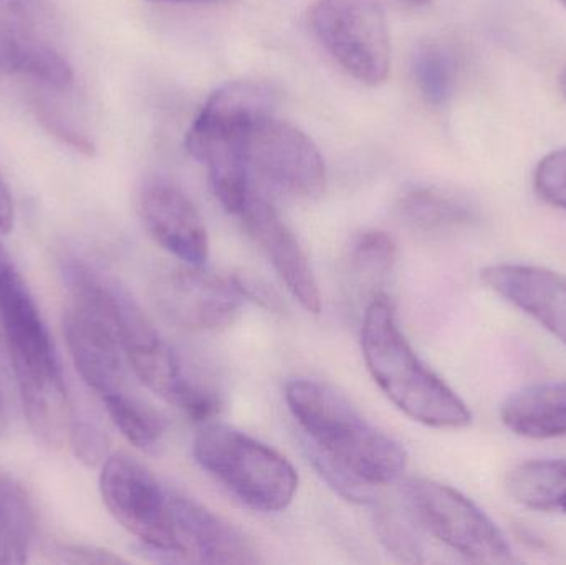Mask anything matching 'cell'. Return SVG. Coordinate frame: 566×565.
Segmentation results:
<instances>
[{
  "mask_svg": "<svg viewBox=\"0 0 566 565\" xmlns=\"http://www.w3.org/2000/svg\"><path fill=\"white\" fill-rule=\"evenodd\" d=\"M0 327L30 428L43 443L59 447L69 437L75 410L70 405L52 335L25 279L2 242Z\"/></svg>",
  "mask_w": 566,
  "mask_h": 565,
  "instance_id": "1",
  "label": "cell"
},
{
  "mask_svg": "<svg viewBox=\"0 0 566 565\" xmlns=\"http://www.w3.org/2000/svg\"><path fill=\"white\" fill-rule=\"evenodd\" d=\"M285 400L308 444L371 486L401 480L408 453L395 438L366 420L335 388L296 378L285 385Z\"/></svg>",
  "mask_w": 566,
  "mask_h": 565,
  "instance_id": "2",
  "label": "cell"
},
{
  "mask_svg": "<svg viewBox=\"0 0 566 565\" xmlns=\"http://www.w3.org/2000/svg\"><path fill=\"white\" fill-rule=\"evenodd\" d=\"M361 352L379 390L406 417L426 427L448 430L471 425L472 415L464 401L408 344L385 295L373 299L366 307Z\"/></svg>",
  "mask_w": 566,
  "mask_h": 565,
  "instance_id": "3",
  "label": "cell"
},
{
  "mask_svg": "<svg viewBox=\"0 0 566 565\" xmlns=\"http://www.w3.org/2000/svg\"><path fill=\"white\" fill-rule=\"evenodd\" d=\"M274 96L252 82L219 86L186 135L189 155L205 163L222 208L239 215L252 195L249 138L259 119L274 113Z\"/></svg>",
  "mask_w": 566,
  "mask_h": 565,
  "instance_id": "4",
  "label": "cell"
},
{
  "mask_svg": "<svg viewBox=\"0 0 566 565\" xmlns=\"http://www.w3.org/2000/svg\"><path fill=\"white\" fill-rule=\"evenodd\" d=\"M192 454L202 470L259 513L285 511L298 490V474L283 454L229 425L202 423Z\"/></svg>",
  "mask_w": 566,
  "mask_h": 565,
  "instance_id": "5",
  "label": "cell"
},
{
  "mask_svg": "<svg viewBox=\"0 0 566 565\" xmlns=\"http://www.w3.org/2000/svg\"><path fill=\"white\" fill-rule=\"evenodd\" d=\"M308 23L319 45L348 75L368 86L386 82L391 43L378 0H316Z\"/></svg>",
  "mask_w": 566,
  "mask_h": 565,
  "instance_id": "6",
  "label": "cell"
},
{
  "mask_svg": "<svg viewBox=\"0 0 566 565\" xmlns=\"http://www.w3.org/2000/svg\"><path fill=\"white\" fill-rule=\"evenodd\" d=\"M99 493L113 517L161 561L185 563L176 547L171 490L126 453L106 457L99 473Z\"/></svg>",
  "mask_w": 566,
  "mask_h": 565,
  "instance_id": "7",
  "label": "cell"
},
{
  "mask_svg": "<svg viewBox=\"0 0 566 565\" xmlns=\"http://www.w3.org/2000/svg\"><path fill=\"white\" fill-rule=\"evenodd\" d=\"M412 520L472 563L512 564L514 554L497 524L448 484L411 480L402 488Z\"/></svg>",
  "mask_w": 566,
  "mask_h": 565,
  "instance_id": "8",
  "label": "cell"
},
{
  "mask_svg": "<svg viewBox=\"0 0 566 565\" xmlns=\"http://www.w3.org/2000/svg\"><path fill=\"white\" fill-rule=\"evenodd\" d=\"M151 295L168 321L189 331L231 327L244 302L232 278L189 264L159 272L153 281Z\"/></svg>",
  "mask_w": 566,
  "mask_h": 565,
  "instance_id": "9",
  "label": "cell"
},
{
  "mask_svg": "<svg viewBox=\"0 0 566 565\" xmlns=\"http://www.w3.org/2000/svg\"><path fill=\"white\" fill-rule=\"evenodd\" d=\"M249 163L252 171L296 198H316L325 189L322 153L302 129L275 118L274 113L259 119L252 129Z\"/></svg>",
  "mask_w": 566,
  "mask_h": 565,
  "instance_id": "10",
  "label": "cell"
},
{
  "mask_svg": "<svg viewBox=\"0 0 566 565\" xmlns=\"http://www.w3.org/2000/svg\"><path fill=\"white\" fill-rule=\"evenodd\" d=\"M70 357L86 387L105 401L133 391L128 360L112 324L83 302H73L63 318Z\"/></svg>",
  "mask_w": 566,
  "mask_h": 565,
  "instance_id": "11",
  "label": "cell"
},
{
  "mask_svg": "<svg viewBox=\"0 0 566 565\" xmlns=\"http://www.w3.org/2000/svg\"><path fill=\"white\" fill-rule=\"evenodd\" d=\"M138 211L146 231L165 251L182 264H206L211 244L205 219L178 186L149 182L139 195Z\"/></svg>",
  "mask_w": 566,
  "mask_h": 565,
  "instance_id": "12",
  "label": "cell"
},
{
  "mask_svg": "<svg viewBox=\"0 0 566 565\" xmlns=\"http://www.w3.org/2000/svg\"><path fill=\"white\" fill-rule=\"evenodd\" d=\"M239 216L245 231L261 245L290 294L310 314L322 308L318 282L305 251L274 206L252 192Z\"/></svg>",
  "mask_w": 566,
  "mask_h": 565,
  "instance_id": "13",
  "label": "cell"
},
{
  "mask_svg": "<svg viewBox=\"0 0 566 565\" xmlns=\"http://www.w3.org/2000/svg\"><path fill=\"white\" fill-rule=\"evenodd\" d=\"M176 547L185 563L255 564L251 541L228 521L171 490Z\"/></svg>",
  "mask_w": 566,
  "mask_h": 565,
  "instance_id": "14",
  "label": "cell"
},
{
  "mask_svg": "<svg viewBox=\"0 0 566 565\" xmlns=\"http://www.w3.org/2000/svg\"><path fill=\"white\" fill-rule=\"evenodd\" d=\"M481 278L566 345V275L537 265L497 264L485 268Z\"/></svg>",
  "mask_w": 566,
  "mask_h": 565,
  "instance_id": "15",
  "label": "cell"
},
{
  "mask_svg": "<svg viewBox=\"0 0 566 565\" xmlns=\"http://www.w3.org/2000/svg\"><path fill=\"white\" fill-rule=\"evenodd\" d=\"M501 420L518 437H565L566 381L531 385L515 391L501 405Z\"/></svg>",
  "mask_w": 566,
  "mask_h": 565,
  "instance_id": "16",
  "label": "cell"
},
{
  "mask_svg": "<svg viewBox=\"0 0 566 565\" xmlns=\"http://www.w3.org/2000/svg\"><path fill=\"white\" fill-rule=\"evenodd\" d=\"M2 65L46 92L66 95L75 85V72L69 60L59 50L36 40L7 36Z\"/></svg>",
  "mask_w": 566,
  "mask_h": 565,
  "instance_id": "17",
  "label": "cell"
},
{
  "mask_svg": "<svg viewBox=\"0 0 566 565\" xmlns=\"http://www.w3.org/2000/svg\"><path fill=\"white\" fill-rule=\"evenodd\" d=\"M505 491L528 510L566 514V458L525 461L509 471Z\"/></svg>",
  "mask_w": 566,
  "mask_h": 565,
  "instance_id": "18",
  "label": "cell"
},
{
  "mask_svg": "<svg viewBox=\"0 0 566 565\" xmlns=\"http://www.w3.org/2000/svg\"><path fill=\"white\" fill-rule=\"evenodd\" d=\"M35 527V510L25 488L15 478L0 473V565L29 561Z\"/></svg>",
  "mask_w": 566,
  "mask_h": 565,
  "instance_id": "19",
  "label": "cell"
},
{
  "mask_svg": "<svg viewBox=\"0 0 566 565\" xmlns=\"http://www.w3.org/2000/svg\"><path fill=\"white\" fill-rule=\"evenodd\" d=\"M119 433L143 453H158L165 438L161 417L135 391L102 401Z\"/></svg>",
  "mask_w": 566,
  "mask_h": 565,
  "instance_id": "20",
  "label": "cell"
},
{
  "mask_svg": "<svg viewBox=\"0 0 566 565\" xmlns=\"http://www.w3.org/2000/svg\"><path fill=\"white\" fill-rule=\"evenodd\" d=\"M399 212L406 222L422 231L459 228L474 219V212L465 202L429 188L406 192L399 201Z\"/></svg>",
  "mask_w": 566,
  "mask_h": 565,
  "instance_id": "21",
  "label": "cell"
},
{
  "mask_svg": "<svg viewBox=\"0 0 566 565\" xmlns=\"http://www.w3.org/2000/svg\"><path fill=\"white\" fill-rule=\"evenodd\" d=\"M455 59L444 45L422 43L412 55V79L426 102L442 105L448 102L455 82Z\"/></svg>",
  "mask_w": 566,
  "mask_h": 565,
  "instance_id": "22",
  "label": "cell"
},
{
  "mask_svg": "<svg viewBox=\"0 0 566 565\" xmlns=\"http://www.w3.org/2000/svg\"><path fill=\"white\" fill-rule=\"evenodd\" d=\"M396 242L382 231H365L353 241L349 262L356 274L366 279L385 278L396 264Z\"/></svg>",
  "mask_w": 566,
  "mask_h": 565,
  "instance_id": "23",
  "label": "cell"
},
{
  "mask_svg": "<svg viewBox=\"0 0 566 565\" xmlns=\"http://www.w3.org/2000/svg\"><path fill=\"white\" fill-rule=\"evenodd\" d=\"M70 440L73 451L82 463L96 467L106 460L109 448V437L103 427L98 415L93 411H73L72 427H70Z\"/></svg>",
  "mask_w": 566,
  "mask_h": 565,
  "instance_id": "24",
  "label": "cell"
},
{
  "mask_svg": "<svg viewBox=\"0 0 566 565\" xmlns=\"http://www.w3.org/2000/svg\"><path fill=\"white\" fill-rule=\"evenodd\" d=\"M375 530L392 556L402 563H421L422 551L418 540L395 511L379 510L375 516Z\"/></svg>",
  "mask_w": 566,
  "mask_h": 565,
  "instance_id": "25",
  "label": "cell"
},
{
  "mask_svg": "<svg viewBox=\"0 0 566 565\" xmlns=\"http://www.w3.org/2000/svg\"><path fill=\"white\" fill-rule=\"evenodd\" d=\"M33 108H35L36 118H39V122L42 123L46 132L52 133L60 142L72 146L76 151L83 153L86 156H93L95 145H93L90 136L85 135L82 129L76 128L72 119L63 116V113L53 103H50L49 100L36 98L35 103H33Z\"/></svg>",
  "mask_w": 566,
  "mask_h": 565,
  "instance_id": "26",
  "label": "cell"
},
{
  "mask_svg": "<svg viewBox=\"0 0 566 565\" xmlns=\"http://www.w3.org/2000/svg\"><path fill=\"white\" fill-rule=\"evenodd\" d=\"M534 186L544 201L566 211V149L551 153L538 163Z\"/></svg>",
  "mask_w": 566,
  "mask_h": 565,
  "instance_id": "27",
  "label": "cell"
},
{
  "mask_svg": "<svg viewBox=\"0 0 566 565\" xmlns=\"http://www.w3.org/2000/svg\"><path fill=\"white\" fill-rule=\"evenodd\" d=\"M50 559L59 564H125L126 559L99 547L56 543L46 550Z\"/></svg>",
  "mask_w": 566,
  "mask_h": 565,
  "instance_id": "28",
  "label": "cell"
},
{
  "mask_svg": "<svg viewBox=\"0 0 566 565\" xmlns=\"http://www.w3.org/2000/svg\"><path fill=\"white\" fill-rule=\"evenodd\" d=\"M231 278L235 287H238V291L241 292L242 297H244V301L249 299V301L259 302V304L268 308V311H282L281 299H279V295L275 294L268 284H264V282L248 274H234L231 275Z\"/></svg>",
  "mask_w": 566,
  "mask_h": 565,
  "instance_id": "29",
  "label": "cell"
},
{
  "mask_svg": "<svg viewBox=\"0 0 566 565\" xmlns=\"http://www.w3.org/2000/svg\"><path fill=\"white\" fill-rule=\"evenodd\" d=\"M15 222V206H13L12 192L9 185L0 175V232L9 234Z\"/></svg>",
  "mask_w": 566,
  "mask_h": 565,
  "instance_id": "30",
  "label": "cell"
},
{
  "mask_svg": "<svg viewBox=\"0 0 566 565\" xmlns=\"http://www.w3.org/2000/svg\"><path fill=\"white\" fill-rule=\"evenodd\" d=\"M149 2H168V3H214L221 0H149Z\"/></svg>",
  "mask_w": 566,
  "mask_h": 565,
  "instance_id": "31",
  "label": "cell"
},
{
  "mask_svg": "<svg viewBox=\"0 0 566 565\" xmlns=\"http://www.w3.org/2000/svg\"><path fill=\"white\" fill-rule=\"evenodd\" d=\"M7 428V411L6 405H3L2 395H0V435L6 431Z\"/></svg>",
  "mask_w": 566,
  "mask_h": 565,
  "instance_id": "32",
  "label": "cell"
},
{
  "mask_svg": "<svg viewBox=\"0 0 566 565\" xmlns=\"http://www.w3.org/2000/svg\"><path fill=\"white\" fill-rule=\"evenodd\" d=\"M398 2L402 3V6L415 7V9H418V7L429 6L432 0H398Z\"/></svg>",
  "mask_w": 566,
  "mask_h": 565,
  "instance_id": "33",
  "label": "cell"
},
{
  "mask_svg": "<svg viewBox=\"0 0 566 565\" xmlns=\"http://www.w3.org/2000/svg\"><path fill=\"white\" fill-rule=\"evenodd\" d=\"M560 88H562V92H564V95L566 98V69L564 70V73H562V76H560Z\"/></svg>",
  "mask_w": 566,
  "mask_h": 565,
  "instance_id": "34",
  "label": "cell"
},
{
  "mask_svg": "<svg viewBox=\"0 0 566 565\" xmlns=\"http://www.w3.org/2000/svg\"><path fill=\"white\" fill-rule=\"evenodd\" d=\"M562 2H564V3H565V6H566V0H562Z\"/></svg>",
  "mask_w": 566,
  "mask_h": 565,
  "instance_id": "35",
  "label": "cell"
}]
</instances>
